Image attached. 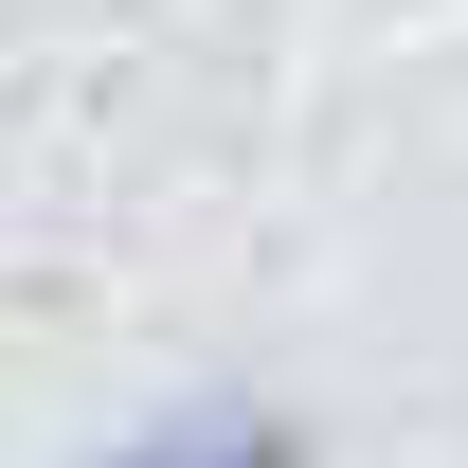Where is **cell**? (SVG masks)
Returning <instances> with one entry per match:
<instances>
[{"label": "cell", "instance_id": "obj_1", "mask_svg": "<svg viewBox=\"0 0 468 468\" xmlns=\"http://www.w3.org/2000/svg\"><path fill=\"white\" fill-rule=\"evenodd\" d=\"M126 468H306L289 414H198V432H163V451H126Z\"/></svg>", "mask_w": 468, "mask_h": 468}]
</instances>
